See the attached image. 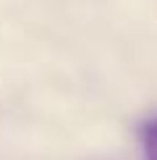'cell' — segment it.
<instances>
[{"label": "cell", "instance_id": "6da1fadb", "mask_svg": "<svg viewBox=\"0 0 157 160\" xmlns=\"http://www.w3.org/2000/svg\"><path fill=\"white\" fill-rule=\"evenodd\" d=\"M139 139H141L144 158L147 160H157V118H152V121H147L141 126Z\"/></svg>", "mask_w": 157, "mask_h": 160}]
</instances>
